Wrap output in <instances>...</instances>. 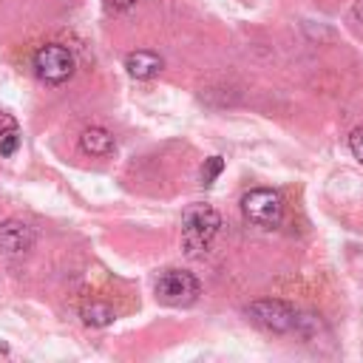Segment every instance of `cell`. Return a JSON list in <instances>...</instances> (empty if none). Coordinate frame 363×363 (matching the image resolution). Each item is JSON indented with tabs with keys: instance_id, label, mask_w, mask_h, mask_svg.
Here are the masks:
<instances>
[{
	"instance_id": "obj_6",
	"label": "cell",
	"mask_w": 363,
	"mask_h": 363,
	"mask_svg": "<svg viewBox=\"0 0 363 363\" xmlns=\"http://www.w3.org/2000/svg\"><path fill=\"white\" fill-rule=\"evenodd\" d=\"M34 244V230L20 221V218H6L0 221V250L9 255H20L26 250H31Z\"/></svg>"
},
{
	"instance_id": "obj_3",
	"label": "cell",
	"mask_w": 363,
	"mask_h": 363,
	"mask_svg": "<svg viewBox=\"0 0 363 363\" xmlns=\"http://www.w3.org/2000/svg\"><path fill=\"white\" fill-rule=\"evenodd\" d=\"M31 65H34V74L45 82V85H62L74 77V68H77V60L74 54L60 45V43H45L34 51L31 57Z\"/></svg>"
},
{
	"instance_id": "obj_15",
	"label": "cell",
	"mask_w": 363,
	"mask_h": 363,
	"mask_svg": "<svg viewBox=\"0 0 363 363\" xmlns=\"http://www.w3.org/2000/svg\"><path fill=\"white\" fill-rule=\"evenodd\" d=\"M352 11H354V17H357V20H363V0H354Z\"/></svg>"
},
{
	"instance_id": "obj_1",
	"label": "cell",
	"mask_w": 363,
	"mask_h": 363,
	"mask_svg": "<svg viewBox=\"0 0 363 363\" xmlns=\"http://www.w3.org/2000/svg\"><path fill=\"white\" fill-rule=\"evenodd\" d=\"M221 216L210 204H190L182 216V247L187 255H201L218 235Z\"/></svg>"
},
{
	"instance_id": "obj_8",
	"label": "cell",
	"mask_w": 363,
	"mask_h": 363,
	"mask_svg": "<svg viewBox=\"0 0 363 363\" xmlns=\"http://www.w3.org/2000/svg\"><path fill=\"white\" fill-rule=\"evenodd\" d=\"M162 57L153 54V51H133L125 57V71L133 77V79H153L159 71H162Z\"/></svg>"
},
{
	"instance_id": "obj_4",
	"label": "cell",
	"mask_w": 363,
	"mask_h": 363,
	"mask_svg": "<svg viewBox=\"0 0 363 363\" xmlns=\"http://www.w3.org/2000/svg\"><path fill=\"white\" fill-rule=\"evenodd\" d=\"M247 318L267 329V332H275V335H286V332H295L301 318L295 312V306H289L286 301H278V298H261V301H252L247 309Z\"/></svg>"
},
{
	"instance_id": "obj_11",
	"label": "cell",
	"mask_w": 363,
	"mask_h": 363,
	"mask_svg": "<svg viewBox=\"0 0 363 363\" xmlns=\"http://www.w3.org/2000/svg\"><path fill=\"white\" fill-rule=\"evenodd\" d=\"M17 147H20V130L17 128L0 136V156H14Z\"/></svg>"
},
{
	"instance_id": "obj_12",
	"label": "cell",
	"mask_w": 363,
	"mask_h": 363,
	"mask_svg": "<svg viewBox=\"0 0 363 363\" xmlns=\"http://www.w3.org/2000/svg\"><path fill=\"white\" fill-rule=\"evenodd\" d=\"M349 150H352V156L357 162H363V125L349 133Z\"/></svg>"
},
{
	"instance_id": "obj_14",
	"label": "cell",
	"mask_w": 363,
	"mask_h": 363,
	"mask_svg": "<svg viewBox=\"0 0 363 363\" xmlns=\"http://www.w3.org/2000/svg\"><path fill=\"white\" fill-rule=\"evenodd\" d=\"M14 128H17V119H14L11 113L0 111V136H3V133H9V130H14Z\"/></svg>"
},
{
	"instance_id": "obj_13",
	"label": "cell",
	"mask_w": 363,
	"mask_h": 363,
	"mask_svg": "<svg viewBox=\"0 0 363 363\" xmlns=\"http://www.w3.org/2000/svg\"><path fill=\"white\" fill-rule=\"evenodd\" d=\"M102 3H105L108 11H128V9L136 6V0H102Z\"/></svg>"
},
{
	"instance_id": "obj_10",
	"label": "cell",
	"mask_w": 363,
	"mask_h": 363,
	"mask_svg": "<svg viewBox=\"0 0 363 363\" xmlns=\"http://www.w3.org/2000/svg\"><path fill=\"white\" fill-rule=\"evenodd\" d=\"M221 170H224V159H221V156H210V159H204V164H201V184L210 187V184L221 176Z\"/></svg>"
},
{
	"instance_id": "obj_7",
	"label": "cell",
	"mask_w": 363,
	"mask_h": 363,
	"mask_svg": "<svg viewBox=\"0 0 363 363\" xmlns=\"http://www.w3.org/2000/svg\"><path fill=\"white\" fill-rule=\"evenodd\" d=\"M79 150L88 156H111L116 150V139L108 128L94 125V128H85L79 133Z\"/></svg>"
},
{
	"instance_id": "obj_9",
	"label": "cell",
	"mask_w": 363,
	"mask_h": 363,
	"mask_svg": "<svg viewBox=\"0 0 363 363\" xmlns=\"http://www.w3.org/2000/svg\"><path fill=\"white\" fill-rule=\"evenodd\" d=\"M113 318H116V312L102 301H91L82 306V320L88 326H108V323H113Z\"/></svg>"
},
{
	"instance_id": "obj_2",
	"label": "cell",
	"mask_w": 363,
	"mask_h": 363,
	"mask_svg": "<svg viewBox=\"0 0 363 363\" xmlns=\"http://www.w3.org/2000/svg\"><path fill=\"white\" fill-rule=\"evenodd\" d=\"M156 301L164 303V306H173V309H182V306H193L201 295V284L193 272L187 269H164L159 278H156Z\"/></svg>"
},
{
	"instance_id": "obj_5",
	"label": "cell",
	"mask_w": 363,
	"mask_h": 363,
	"mask_svg": "<svg viewBox=\"0 0 363 363\" xmlns=\"http://www.w3.org/2000/svg\"><path fill=\"white\" fill-rule=\"evenodd\" d=\"M241 213L252 227H278L284 218V199L278 190L252 187L241 196Z\"/></svg>"
}]
</instances>
